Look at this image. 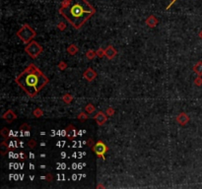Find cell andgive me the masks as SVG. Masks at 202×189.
Here are the masks:
<instances>
[{
  "label": "cell",
  "mask_w": 202,
  "mask_h": 189,
  "mask_svg": "<svg viewBox=\"0 0 202 189\" xmlns=\"http://www.w3.org/2000/svg\"><path fill=\"white\" fill-rule=\"evenodd\" d=\"M95 56H97V54H96V51H94V50H88L87 52H86V57L88 59H90V60L95 58Z\"/></svg>",
  "instance_id": "cell-17"
},
{
  "label": "cell",
  "mask_w": 202,
  "mask_h": 189,
  "mask_svg": "<svg viewBox=\"0 0 202 189\" xmlns=\"http://www.w3.org/2000/svg\"><path fill=\"white\" fill-rule=\"evenodd\" d=\"M33 114H34L35 117L40 118V116H42V115H44V111H42V110L40 109H36L33 111Z\"/></svg>",
  "instance_id": "cell-18"
},
{
  "label": "cell",
  "mask_w": 202,
  "mask_h": 189,
  "mask_svg": "<svg viewBox=\"0 0 202 189\" xmlns=\"http://www.w3.org/2000/svg\"><path fill=\"white\" fill-rule=\"evenodd\" d=\"M57 28L60 30V31H63V30H65V28H66V26H65V24L64 23H62V22H60L57 25Z\"/></svg>",
  "instance_id": "cell-26"
},
{
  "label": "cell",
  "mask_w": 202,
  "mask_h": 189,
  "mask_svg": "<svg viewBox=\"0 0 202 189\" xmlns=\"http://www.w3.org/2000/svg\"><path fill=\"white\" fill-rule=\"evenodd\" d=\"M93 152L96 154L97 156L100 158H103V160H105V155L107 152V147L103 141H98L95 143V145L93 146Z\"/></svg>",
  "instance_id": "cell-5"
},
{
  "label": "cell",
  "mask_w": 202,
  "mask_h": 189,
  "mask_svg": "<svg viewBox=\"0 0 202 189\" xmlns=\"http://www.w3.org/2000/svg\"><path fill=\"white\" fill-rule=\"evenodd\" d=\"M106 114H107V113H104L103 111H99L95 115V116H94V119L96 120V122L98 123V125L102 126V125H104V124L107 122V117Z\"/></svg>",
  "instance_id": "cell-7"
},
{
  "label": "cell",
  "mask_w": 202,
  "mask_h": 189,
  "mask_svg": "<svg viewBox=\"0 0 202 189\" xmlns=\"http://www.w3.org/2000/svg\"><path fill=\"white\" fill-rule=\"evenodd\" d=\"M176 120H177V122L179 124H180L182 126H184L185 124L189 121V117H188V115L186 114V113L182 112L176 117Z\"/></svg>",
  "instance_id": "cell-9"
},
{
  "label": "cell",
  "mask_w": 202,
  "mask_h": 189,
  "mask_svg": "<svg viewBox=\"0 0 202 189\" xmlns=\"http://www.w3.org/2000/svg\"><path fill=\"white\" fill-rule=\"evenodd\" d=\"M145 23H146V25L149 27V28H155V27L158 25V19L156 18L154 15H150L149 17L146 19Z\"/></svg>",
  "instance_id": "cell-11"
},
{
  "label": "cell",
  "mask_w": 202,
  "mask_h": 189,
  "mask_svg": "<svg viewBox=\"0 0 202 189\" xmlns=\"http://www.w3.org/2000/svg\"><path fill=\"white\" fill-rule=\"evenodd\" d=\"M15 82L30 98H34L48 83V79L35 64H30L16 78Z\"/></svg>",
  "instance_id": "cell-2"
},
{
  "label": "cell",
  "mask_w": 202,
  "mask_h": 189,
  "mask_svg": "<svg viewBox=\"0 0 202 189\" xmlns=\"http://www.w3.org/2000/svg\"><path fill=\"white\" fill-rule=\"evenodd\" d=\"M88 145H89V146H91V145H92V140H91V139H90V140H89V141H88Z\"/></svg>",
  "instance_id": "cell-28"
},
{
  "label": "cell",
  "mask_w": 202,
  "mask_h": 189,
  "mask_svg": "<svg viewBox=\"0 0 202 189\" xmlns=\"http://www.w3.org/2000/svg\"><path fill=\"white\" fill-rule=\"evenodd\" d=\"M117 54V51L114 49V47H112V45H109L106 49H105V56L107 58V59H112L114 58V56Z\"/></svg>",
  "instance_id": "cell-10"
},
{
  "label": "cell",
  "mask_w": 202,
  "mask_h": 189,
  "mask_svg": "<svg viewBox=\"0 0 202 189\" xmlns=\"http://www.w3.org/2000/svg\"><path fill=\"white\" fill-rule=\"evenodd\" d=\"M2 118L8 121L9 123H11L13 120L17 118V115H16V113L12 109H8L7 111H5V113L2 114Z\"/></svg>",
  "instance_id": "cell-8"
},
{
  "label": "cell",
  "mask_w": 202,
  "mask_h": 189,
  "mask_svg": "<svg viewBox=\"0 0 202 189\" xmlns=\"http://www.w3.org/2000/svg\"><path fill=\"white\" fill-rule=\"evenodd\" d=\"M0 134H1V136L3 137V138H8V136H9V132H8V129L7 128H3L1 131H0Z\"/></svg>",
  "instance_id": "cell-22"
},
{
  "label": "cell",
  "mask_w": 202,
  "mask_h": 189,
  "mask_svg": "<svg viewBox=\"0 0 202 189\" xmlns=\"http://www.w3.org/2000/svg\"><path fill=\"white\" fill-rule=\"evenodd\" d=\"M199 37H200V39H202V31L200 32V33H199Z\"/></svg>",
  "instance_id": "cell-29"
},
{
  "label": "cell",
  "mask_w": 202,
  "mask_h": 189,
  "mask_svg": "<svg viewBox=\"0 0 202 189\" xmlns=\"http://www.w3.org/2000/svg\"><path fill=\"white\" fill-rule=\"evenodd\" d=\"M17 37L20 39L24 44H28L29 42H31L35 37H36V31L34 29H32L28 24H25L20 28V30L16 33Z\"/></svg>",
  "instance_id": "cell-3"
},
{
  "label": "cell",
  "mask_w": 202,
  "mask_h": 189,
  "mask_svg": "<svg viewBox=\"0 0 202 189\" xmlns=\"http://www.w3.org/2000/svg\"><path fill=\"white\" fill-rule=\"evenodd\" d=\"M83 77L85 80H87L88 82H92L93 80H95V78L97 77V72L93 68H88L87 70H85V72L83 73Z\"/></svg>",
  "instance_id": "cell-6"
},
{
  "label": "cell",
  "mask_w": 202,
  "mask_h": 189,
  "mask_svg": "<svg viewBox=\"0 0 202 189\" xmlns=\"http://www.w3.org/2000/svg\"><path fill=\"white\" fill-rule=\"evenodd\" d=\"M85 111H87V113L91 114V113H93L95 111V106H94L92 104H89L85 106Z\"/></svg>",
  "instance_id": "cell-16"
},
{
  "label": "cell",
  "mask_w": 202,
  "mask_h": 189,
  "mask_svg": "<svg viewBox=\"0 0 202 189\" xmlns=\"http://www.w3.org/2000/svg\"><path fill=\"white\" fill-rule=\"evenodd\" d=\"M106 113H107V115H109V116H112V115L114 114V109H112V107H107V110H106Z\"/></svg>",
  "instance_id": "cell-24"
},
{
  "label": "cell",
  "mask_w": 202,
  "mask_h": 189,
  "mask_svg": "<svg viewBox=\"0 0 202 189\" xmlns=\"http://www.w3.org/2000/svg\"><path fill=\"white\" fill-rule=\"evenodd\" d=\"M77 118L80 121H85V120L88 119V114L86 112H81V113H79V114H78Z\"/></svg>",
  "instance_id": "cell-20"
},
{
  "label": "cell",
  "mask_w": 202,
  "mask_h": 189,
  "mask_svg": "<svg viewBox=\"0 0 202 189\" xmlns=\"http://www.w3.org/2000/svg\"><path fill=\"white\" fill-rule=\"evenodd\" d=\"M72 99H73V98H72V96H71V94H65L62 97V101L67 104H70V102H72Z\"/></svg>",
  "instance_id": "cell-15"
},
{
  "label": "cell",
  "mask_w": 202,
  "mask_h": 189,
  "mask_svg": "<svg viewBox=\"0 0 202 189\" xmlns=\"http://www.w3.org/2000/svg\"><path fill=\"white\" fill-rule=\"evenodd\" d=\"M7 151H8V144H6V142L3 141L1 143V154L4 156Z\"/></svg>",
  "instance_id": "cell-19"
},
{
  "label": "cell",
  "mask_w": 202,
  "mask_h": 189,
  "mask_svg": "<svg viewBox=\"0 0 202 189\" xmlns=\"http://www.w3.org/2000/svg\"><path fill=\"white\" fill-rule=\"evenodd\" d=\"M66 67H67V64L65 63V62H60V63L58 64L59 70H64V69H66Z\"/></svg>",
  "instance_id": "cell-25"
},
{
  "label": "cell",
  "mask_w": 202,
  "mask_h": 189,
  "mask_svg": "<svg viewBox=\"0 0 202 189\" xmlns=\"http://www.w3.org/2000/svg\"><path fill=\"white\" fill-rule=\"evenodd\" d=\"M96 13L87 0H63L59 14L63 16L74 29H80Z\"/></svg>",
  "instance_id": "cell-1"
},
{
  "label": "cell",
  "mask_w": 202,
  "mask_h": 189,
  "mask_svg": "<svg viewBox=\"0 0 202 189\" xmlns=\"http://www.w3.org/2000/svg\"><path fill=\"white\" fill-rule=\"evenodd\" d=\"M67 52H68L69 54H71V55H75L78 52V47L75 44L69 45V47H67Z\"/></svg>",
  "instance_id": "cell-14"
},
{
  "label": "cell",
  "mask_w": 202,
  "mask_h": 189,
  "mask_svg": "<svg viewBox=\"0 0 202 189\" xmlns=\"http://www.w3.org/2000/svg\"><path fill=\"white\" fill-rule=\"evenodd\" d=\"M42 50L44 49H42V45L39 44L37 42H35V40H32L31 42H29L25 47L26 53L33 59H36L37 56L42 52Z\"/></svg>",
  "instance_id": "cell-4"
},
{
  "label": "cell",
  "mask_w": 202,
  "mask_h": 189,
  "mask_svg": "<svg viewBox=\"0 0 202 189\" xmlns=\"http://www.w3.org/2000/svg\"><path fill=\"white\" fill-rule=\"evenodd\" d=\"M73 126L72 125H69L68 126V128L66 129V132H67V136H68V138L70 139H73L74 137H76L77 136V131L76 130H74L73 128Z\"/></svg>",
  "instance_id": "cell-13"
},
{
  "label": "cell",
  "mask_w": 202,
  "mask_h": 189,
  "mask_svg": "<svg viewBox=\"0 0 202 189\" xmlns=\"http://www.w3.org/2000/svg\"><path fill=\"white\" fill-rule=\"evenodd\" d=\"M192 70L197 76H202V61L196 62L194 66L192 67Z\"/></svg>",
  "instance_id": "cell-12"
},
{
  "label": "cell",
  "mask_w": 202,
  "mask_h": 189,
  "mask_svg": "<svg viewBox=\"0 0 202 189\" xmlns=\"http://www.w3.org/2000/svg\"><path fill=\"white\" fill-rule=\"evenodd\" d=\"M96 54L100 58L104 57V56H105V49H103V48H99V49L96 51Z\"/></svg>",
  "instance_id": "cell-21"
},
{
  "label": "cell",
  "mask_w": 202,
  "mask_h": 189,
  "mask_svg": "<svg viewBox=\"0 0 202 189\" xmlns=\"http://www.w3.org/2000/svg\"><path fill=\"white\" fill-rule=\"evenodd\" d=\"M36 145H37V144H36V141H34V140H31V141L29 142V146H30L31 148H34Z\"/></svg>",
  "instance_id": "cell-27"
},
{
  "label": "cell",
  "mask_w": 202,
  "mask_h": 189,
  "mask_svg": "<svg viewBox=\"0 0 202 189\" xmlns=\"http://www.w3.org/2000/svg\"><path fill=\"white\" fill-rule=\"evenodd\" d=\"M194 85H196L197 87H200V86L202 85V78H201V76H197L195 78Z\"/></svg>",
  "instance_id": "cell-23"
}]
</instances>
